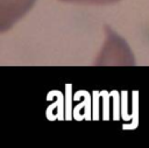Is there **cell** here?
I'll return each mask as SVG.
<instances>
[{"mask_svg":"<svg viewBox=\"0 0 149 148\" xmlns=\"http://www.w3.org/2000/svg\"><path fill=\"white\" fill-rule=\"evenodd\" d=\"M68 2H80V3H91V5H108L112 2H116L119 0H62Z\"/></svg>","mask_w":149,"mask_h":148,"instance_id":"cell-2","label":"cell"},{"mask_svg":"<svg viewBox=\"0 0 149 148\" xmlns=\"http://www.w3.org/2000/svg\"><path fill=\"white\" fill-rule=\"evenodd\" d=\"M35 0H0V29L5 31L23 16L34 5Z\"/></svg>","mask_w":149,"mask_h":148,"instance_id":"cell-1","label":"cell"}]
</instances>
